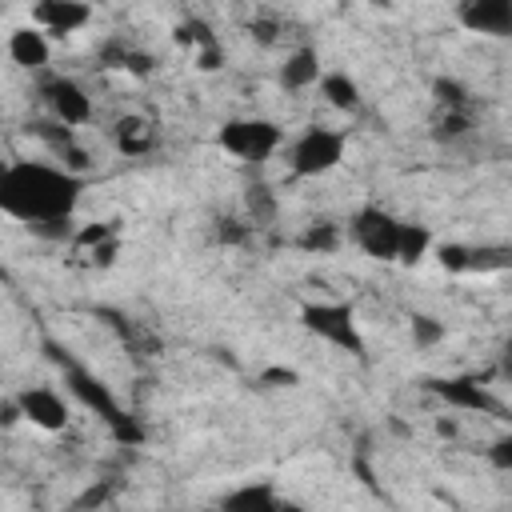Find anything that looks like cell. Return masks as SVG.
I'll list each match as a JSON object with an SVG mask.
<instances>
[{
    "mask_svg": "<svg viewBox=\"0 0 512 512\" xmlns=\"http://www.w3.org/2000/svg\"><path fill=\"white\" fill-rule=\"evenodd\" d=\"M80 196H84V176L68 164L12 160L0 172V212L44 236H68Z\"/></svg>",
    "mask_w": 512,
    "mask_h": 512,
    "instance_id": "1",
    "label": "cell"
},
{
    "mask_svg": "<svg viewBox=\"0 0 512 512\" xmlns=\"http://www.w3.org/2000/svg\"><path fill=\"white\" fill-rule=\"evenodd\" d=\"M344 156H348V132L332 124H308L284 144V164H288V176L296 180H320L336 172Z\"/></svg>",
    "mask_w": 512,
    "mask_h": 512,
    "instance_id": "2",
    "label": "cell"
},
{
    "mask_svg": "<svg viewBox=\"0 0 512 512\" xmlns=\"http://www.w3.org/2000/svg\"><path fill=\"white\" fill-rule=\"evenodd\" d=\"M216 144H220L228 156H236L240 164H264V160H272L276 152H284L288 136H284V128H280L276 120H268V116H232V120L220 124Z\"/></svg>",
    "mask_w": 512,
    "mask_h": 512,
    "instance_id": "3",
    "label": "cell"
},
{
    "mask_svg": "<svg viewBox=\"0 0 512 512\" xmlns=\"http://www.w3.org/2000/svg\"><path fill=\"white\" fill-rule=\"evenodd\" d=\"M300 324H304L312 336H320L324 344L340 348V352H352V356L364 352V336H360V328H356V312H352V304H344V300H308V304L300 308Z\"/></svg>",
    "mask_w": 512,
    "mask_h": 512,
    "instance_id": "4",
    "label": "cell"
},
{
    "mask_svg": "<svg viewBox=\"0 0 512 512\" xmlns=\"http://www.w3.org/2000/svg\"><path fill=\"white\" fill-rule=\"evenodd\" d=\"M400 216L388 212L384 204H360L348 220V240L372 256V260H396V248H400Z\"/></svg>",
    "mask_w": 512,
    "mask_h": 512,
    "instance_id": "5",
    "label": "cell"
},
{
    "mask_svg": "<svg viewBox=\"0 0 512 512\" xmlns=\"http://www.w3.org/2000/svg\"><path fill=\"white\" fill-rule=\"evenodd\" d=\"M40 100H44L48 116L68 124V128H84L92 120V112H96L88 88L76 76H64V72H52V76L40 80Z\"/></svg>",
    "mask_w": 512,
    "mask_h": 512,
    "instance_id": "6",
    "label": "cell"
},
{
    "mask_svg": "<svg viewBox=\"0 0 512 512\" xmlns=\"http://www.w3.org/2000/svg\"><path fill=\"white\" fill-rule=\"evenodd\" d=\"M64 380H68V392L76 396V400H84L108 428H112V436L116 440H136V428H132V420L120 412V404L112 400V392L100 384V380H92L88 372H80V368H68L64 372Z\"/></svg>",
    "mask_w": 512,
    "mask_h": 512,
    "instance_id": "7",
    "label": "cell"
},
{
    "mask_svg": "<svg viewBox=\"0 0 512 512\" xmlns=\"http://www.w3.org/2000/svg\"><path fill=\"white\" fill-rule=\"evenodd\" d=\"M456 24L484 40H512V0H460Z\"/></svg>",
    "mask_w": 512,
    "mask_h": 512,
    "instance_id": "8",
    "label": "cell"
},
{
    "mask_svg": "<svg viewBox=\"0 0 512 512\" xmlns=\"http://www.w3.org/2000/svg\"><path fill=\"white\" fill-rule=\"evenodd\" d=\"M16 404H20V416H24L32 428H40V432H64L68 420H72L68 400H64L56 388H48V384L20 388V392H16Z\"/></svg>",
    "mask_w": 512,
    "mask_h": 512,
    "instance_id": "9",
    "label": "cell"
},
{
    "mask_svg": "<svg viewBox=\"0 0 512 512\" xmlns=\"http://www.w3.org/2000/svg\"><path fill=\"white\" fill-rule=\"evenodd\" d=\"M428 392L440 396L448 408L456 412H484V416H496L500 404L488 396V388L472 376H444V380H428Z\"/></svg>",
    "mask_w": 512,
    "mask_h": 512,
    "instance_id": "10",
    "label": "cell"
},
{
    "mask_svg": "<svg viewBox=\"0 0 512 512\" xmlns=\"http://www.w3.org/2000/svg\"><path fill=\"white\" fill-rule=\"evenodd\" d=\"M92 8L88 0H36L32 4V24H40L48 36H72L88 28Z\"/></svg>",
    "mask_w": 512,
    "mask_h": 512,
    "instance_id": "11",
    "label": "cell"
},
{
    "mask_svg": "<svg viewBox=\"0 0 512 512\" xmlns=\"http://www.w3.org/2000/svg\"><path fill=\"white\" fill-rule=\"evenodd\" d=\"M8 60L24 72H44L52 60V36L40 24H20L8 32Z\"/></svg>",
    "mask_w": 512,
    "mask_h": 512,
    "instance_id": "12",
    "label": "cell"
},
{
    "mask_svg": "<svg viewBox=\"0 0 512 512\" xmlns=\"http://www.w3.org/2000/svg\"><path fill=\"white\" fill-rule=\"evenodd\" d=\"M172 36H176V44H184V48L192 52L196 68H204V72L220 68V60H224V48H220V36L212 32V24H208V20H200V16H188V20H180V24L172 28Z\"/></svg>",
    "mask_w": 512,
    "mask_h": 512,
    "instance_id": "13",
    "label": "cell"
},
{
    "mask_svg": "<svg viewBox=\"0 0 512 512\" xmlns=\"http://www.w3.org/2000/svg\"><path fill=\"white\" fill-rule=\"evenodd\" d=\"M320 76H324V64H320V52H316L312 44L288 48V56H284L280 68H276V84H280L284 92H308V88L320 84Z\"/></svg>",
    "mask_w": 512,
    "mask_h": 512,
    "instance_id": "14",
    "label": "cell"
},
{
    "mask_svg": "<svg viewBox=\"0 0 512 512\" xmlns=\"http://www.w3.org/2000/svg\"><path fill=\"white\" fill-rule=\"evenodd\" d=\"M316 88H320V100H324L328 108H336V112H356V108H360V84L352 80V72L332 68V72L320 76Z\"/></svg>",
    "mask_w": 512,
    "mask_h": 512,
    "instance_id": "15",
    "label": "cell"
},
{
    "mask_svg": "<svg viewBox=\"0 0 512 512\" xmlns=\"http://www.w3.org/2000/svg\"><path fill=\"white\" fill-rule=\"evenodd\" d=\"M112 144H116V152H124V156H144V152L152 148V124H148L144 116L128 112V116H120V120L112 124Z\"/></svg>",
    "mask_w": 512,
    "mask_h": 512,
    "instance_id": "16",
    "label": "cell"
},
{
    "mask_svg": "<svg viewBox=\"0 0 512 512\" xmlns=\"http://www.w3.org/2000/svg\"><path fill=\"white\" fill-rule=\"evenodd\" d=\"M220 504L224 508H240V512H272V508H280V492L268 480H260V484L232 488L228 496H220Z\"/></svg>",
    "mask_w": 512,
    "mask_h": 512,
    "instance_id": "17",
    "label": "cell"
},
{
    "mask_svg": "<svg viewBox=\"0 0 512 512\" xmlns=\"http://www.w3.org/2000/svg\"><path fill=\"white\" fill-rule=\"evenodd\" d=\"M428 252H432V232H428V224H420V220H404V224H400V248H396V264L412 268V264H420Z\"/></svg>",
    "mask_w": 512,
    "mask_h": 512,
    "instance_id": "18",
    "label": "cell"
},
{
    "mask_svg": "<svg viewBox=\"0 0 512 512\" xmlns=\"http://www.w3.org/2000/svg\"><path fill=\"white\" fill-rule=\"evenodd\" d=\"M340 240H344L340 224H332V220H312V224L304 228V236H300V248L316 256V252H336Z\"/></svg>",
    "mask_w": 512,
    "mask_h": 512,
    "instance_id": "19",
    "label": "cell"
},
{
    "mask_svg": "<svg viewBox=\"0 0 512 512\" xmlns=\"http://www.w3.org/2000/svg\"><path fill=\"white\" fill-rule=\"evenodd\" d=\"M472 132V112L468 108H440L436 112V136L440 140H464Z\"/></svg>",
    "mask_w": 512,
    "mask_h": 512,
    "instance_id": "20",
    "label": "cell"
},
{
    "mask_svg": "<svg viewBox=\"0 0 512 512\" xmlns=\"http://www.w3.org/2000/svg\"><path fill=\"white\" fill-rule=\"evenodd\" d=\"M432 96H436V108H468V112H472L468 88H464L460 80H452V76H440V80L432 84Z\"/></svg>",
    "mask_w": 512,
    "mask_h": 512,
    "instance_id": "21",
    "label": "cell"
},
{
    "mask_svg": "<svg viewBox=\"0 0 512 512\" xmlns=\"http://www.w3.org/2000/svg\"><path fill=\"white\" fill-rule=\"evenodd\" d=\"M244 204H248V220H252V224H264V220H272V216H276V196H272L264 184L248 188Z\"/></svg>",
    "mask_w": 512,
    "mask_h": 512,
    "instance_id": "22",
    "label": "cell"
},
{
    "mask_svg": "<svg viewBox=\"0 0 512 512\" xmlns=\"http://www.w3.org/2000/svg\"><path fill=\"white\" fill-rule=\"evenodd\" d=\"M412 340H416V348H436L444 340V324L428 312H416L412 316Z\"/></svg>",
    "mask_w": 512,
    "mask_h": 512,
    "instance_id": "23",
    "label": "cell"
},
{
    "mask_svg": "<svg viewBox=\"0 0 512 512\" xmlns=\"http://www.w3.org/2000/svg\"><path fill=\"white\" fill-rule=\"evenodd\" d=\"M488 456H492V464H496V468L512 472V436H500V440L492 444V452H488Z\"/></svg>",
    "mask_w": 512,
    "mask_h": 512,
    "instance_id": "24",
    "label": "cell"
},
{
    "mask_svg": "<svg viewBox=\"0 0 512 512\" xmlns=\"http://www.w3.org/2000/svg\"><path fill=\"white\" fill-rule=\"evenodd\" d=\"M248 28H252V40H260V44H276V32H280L276 20H252Z\"/></svg>",
    "mask_w": 512,
    "mask_h": 512,
    "instance_id": "25",
    "label": "cell"
},
{
    "mask_svg": "<svg viewBox=\"0 0 512 512\" xmlns=\"http://www.w3.org/2000/svg\"><path fill=\"white\" fill-rule=\"evenodd\" d=\"M496 368H500L504 380H512V336L500 344V360H496Z\"/></svg>",
    "mask_w": 512,
    "mask_h": 512,
    "instance_id": "26",
    "label": "cell"
}]
</instances>
